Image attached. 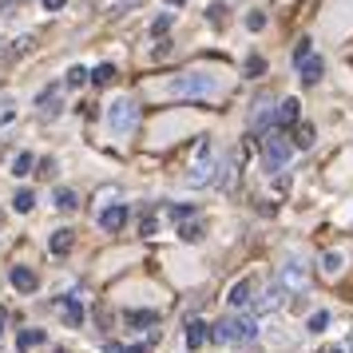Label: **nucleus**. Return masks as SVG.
<instances>
[{
	"label": "nucleus",
	"instance_id": "obj_1",
	"mask_svg": "<svg viewBox=\"0 0 353 353\" xmlns=\"http://www.w3.org/2000/svg\"><path fill=\"white\" fill-rule=\"evenodd\" d=\"M219 92V80L214 76H203V72H183L171 80V96H183V99H207Z\"/></svg>",
	"mask_w": 353,
	"mask_h": 353
},
{
	"label": "nucleus",
	"instance_id": "obj_2",
	"mask_svg": "<svg viewBox=\"0 0 353 353\" xmlns=\"http://www.w3.org/2000/svg\"><path fill=\"white\" fill-rule=\"evenodd\" d=\"M214 341H223V345H239V341H254L258 337V321L254 318H223L214 330H210Z\"/></svg>",
	"mask_w": 353,
	"mask_h": 353
},
{
	"label": "nucleus",
	"instance_id": "obj_3",
	"mask_svg": "<svg viewBox=\"0 0 353 353\" xmlns=\"http://www.w3.org/2000/svg\"><path fill=\"white\" fill-rule=\"evenodd\" d=\"M214 147H210V139H199V147H194V159L191 167H187V183L191 187H207V183H214Z\"/></svg>",
	"mask_w": 353,
	"mask_h": 353
},
{
	"label": "nucleus",
	"instance_id": "obj_4",
	"mask_svg": "<svg viewBox=\"0 0 353 353\" xmlns=\"http://www.w3.org/2000/svg\"><path fill=\"white\" fill-rule=\"evenodd\" d=\"M139 103H135V99H115L112 108H108V128L115 131V135H131V131L139 128Z\"/></svg>",
	"mask_w": 353,
	"mask_h": 353
},
{
	"label": "nucleus",
	"instance_id": "obj_5",
	"mask_svg": "<svg viewBox=\"0 0 353 353\" xmlns=\"http://www.w3.org/2000/svg\"><path fill=\"white\" fill-rule=\"evenodd\" d=\"M278 286L286 290V294H302V290L310 286V270H305L302 258H290L286 266L278 270Z\"/></svg>",
	"mask_w": 353,
	"mask_h": 353
},
{
	"label": "nucleus",
	"instance_id": "obj_6",
	"mask_svg": "<svg viewBox=\"0 0 353 353\" xmlns=\"http://www.w3.org/2000/svg\"><path fill=\"white\" fill-rule=\"evenodd\" d=\"M290 155H294V143H286L282 135H266V139H262V159H266V167H270V171L286 167Z\"/></svg>",
	"mask_w": 353,
	"mask_h": 353
},
{
	"label": "nucleus",
	"instance_id": "obj_7",
	"mask_svg": "<svg viewBox=\"0 0 353 353\" xmlns=\"http://www.w3.org/2000/svg\"><path fill=\"white\" fill-rule=\"evenodd\" d=\"M128 219H131V207H128V203H115V207H108L103 214H99V226H103L108 234H115V230H123V226H128Z\"/></svg>",
	"mask_w": 353,
	"mask_h": 353
},
{
	"label": "nucleus",
	"instance_id": "obj_8",
	"mask_svg": "<svg viewBox=\"0 0 353 353\" xmlns=\"http://www.w3.org/2000/svg\"><path fill=\"white\" fill-rule=\"evenodd\" d=\"M298 108H302L298 99H282V103L274 108V128H294V123H298Z\"/></svg>",
	"mask_w": 353,
	"mask_h": 353
},
{
	"label": "nucleus",
	"instance_id": "obj_9",
	"mask_svg": "<svg viewBox=\"0 0 353 353\" xmlns=\"http://www.w3.org/2000/svg\"><path fill=\"white\" fill-rule=\"evenodd\" d=\"M123 325H128V334L131 330H147V325H159V314L155 310H128L123 314Z\"/></svg>",
	"mask_w": 353,
	"mask_h": 353
},
{
	"label": "nucleus",
	"instance_id": "obj_10",
	"mask_svg": "<svg viewBox=\"0 0 353 353\" xmlns=\"http://www.w3.org/2000/svg\"><path fill=\"white\" fill-rule=\"evenodd\" d=\"M250 294H254V278H242V282H234V286H230L226 302L234 305V310H242V305H250Z\"/></svg>",
	"mask_w": 353,
	"mask_h": 353
},
{
	"label": "nucleus",
	"instance_id": "obj_11",
	"mask_svg": "<svg viewBox=\"0 0 353 353\" xmlns=\"http://www.w3.org/2000/svg\"><path fill=\"white\" fill-rule=\"evenodd\" d=\"M270 123H274V108H270V99L262 96V99L254 103V112H250V128H254V131H266Z\"/></svg>",
	"mask_w": 353,
	"mask_h": 353
},
{
	"label": "nucleus",
	"instance_id": "obj_12",
	"mask_svg": "<svg viewBox=\"0 0 353 353\" xmlns=\"http://www.w3.org/2000/svg\"><path fill=\"white\" fill-rule=\"evenodd\" d=\"M60 314H64L68 330H80V325H83V305H80V298H72V294H68L64 302H60Z\"/></svg>",
	"mask_w": 353,
	"mask_h": 353
},
{
	"label": "nucleus",
	"instance_id": "obj_13",
	"mask_svg": "<svg viewBox=\"0 0 353 353\" xmlns=\"http://www.w3.org/2000/svg\"><path fill=\"white\" fill-rule=\"evenodd\" d=\"M8 278H12V286H17L20 294H32V290L40 286L36 270H28V266H12V274H8Z\"/></svg>",
	"mask_w": 353,
	"mask_h": 353
},
{
	"label": "nucleus",
	"instance_id": "obj_14",
	"mask_svg": "<svg viewBox=\"0 0 353 353\" xmlns=\"http://www.w3.org/2000/svg\"><path fill=\"white\" fill-rule=\"evenodd\" d=\"M207 337H210V325H207V321H199V318L187 321V350H199Z\"/></svg>",
	"mask_w": 353,
	"mask_h": 353
},
{
	"label": "nucleus",
	"instance_id": "obj_15",
	"mask_svg": "<svg viewBox=\"0 0 353 353\" xmlns=\"http://www.w3.org/2000/svg\"><path fill=\"white\" fill-rule=\"evenodd\" d=\"M298 72H302V83H318L325 64H321V56H305L302 64H298Z\"/></svg>",
	"mask_w": 353,
	"mask_h": 353
},
{
	"label": "nucleus",
	"instance_id": "obj_16",
	"mask_svg": "<svg viewBox=\"0 0 353 353\" xmlns=\"http://www.w3.org/2000/svg\"><path fill=\"white\" fill-rule=\"evenodd\" d=\"M282 294H286V290H282L278 282H274V286L266 290L262 298H258V314H270V310H278V305H282Z\"/></svg>",
	"mask_w": 353,
	"mask_h": 353
},
{
	"label": "nucleus",
	"instance_id": "obj_17",
	"mask_svg": "<svg viewBox=\"0 0 353 353\" xmlns=\"http://www.w3.org/2000/svg\"><path fill=\"white\" fill-rule=\"evenodd\" d=\"M72 242H76V230H68V226H64V230H56V234H52L48 246H52V254H68V250H72Z\"/></svg>",
	"mask_w": 353,
	"mask_h": 353
},
{
	"label": "nucleus",
	"instance_id": "obj_18",
	"mask_svg": "<svg viewBox=\"0 0 353 353\" xmlns=\"http://www.w3.org/2000/svg\"><path fill=\"white\" fill-rule=\"evenodd\" d=\"M52 199H56V207H60V210H76V207H80V199H76V191H72V187H56V194H52Z\"/></svg>",
	"mask_w": 353,
	"mask_h": 353
},
{
	"label": "nucleus",
	"instance_id": "obj_19",
	"mask_svg": "<svg viewBox=\"0 0 353 353\" xmlns=\"http://www.w3.org/2000/svg\"><path fill=\"white\" fill-rule=\"evenodd\" d=\"M32 167H36L32 151H20L17 159H12V175H17V179H24V175H32Z\"/></svg>",
	"mask_w": 353,
	"mask_h": 353
},
{
	"label": "nucleus",
	"instance_id": "obj_20",
	"mask_svg": "<svg viewBox=\"0 0 353 353\" xmlns=\"http://www.w3.org/2000/svg\"><path fill=\"white\" fill-rule=\"evenodd\" d=\"M32 345H44V330H24V334H20V341H17L20 353H28Z\"/></svg>",
	"mask_w": 353,
	"mask_h": 353
},
{
	"label": "nucleus",
	"instance_id": "obj_21",
	"mask_svg": "<svg viewBox=\"0 0 353 353\" xmlns=\"http://www.w3.org/2000/svg\"><path fill=\"white\" fill-rule=\"evenodd\" d=\"M294 147H314V128H310V123H298V128H294Z\"/></svg>",
	"mask_w": 353,
	"mask_h": 353
},
{
	"label": "nucleus",
	"instance_id": "obj_22",
	"mask_svg": "<svg viewBox=\"0 0 353 353\" xmlns=\"http://www.w3.org/2000/svg\"><path fill=\"white\" fill-rule=\"evenodd\" d=\"M88 80H92V83H112L115 80V68L112 64H99L96 72H88Z\"/></svg>",
	"mask_w": 353,
	"mask_h": 353
},
{
	"label": "nucleus",
	"instance_id": "obj_23",
	"mask_svg": "<svg viewBox=\"0 0 353 353\" xmlns=\"http://www.w3.org/2000/svg\"><path fill=\"white\" fill-rule=\"evenodd\" d=\"M12 207H17L20 214H28V210L36 207V194H32V191H17V199H12Z\"/></svg>",
	"mask_w": 353,
	"mask_h": 353
},
{
	"label": "nucleus",
	"instance_id": "obj_24",
	"mask_svg": "<svg viewBox=\"0 0 353 353\" xmlns=\"http://www.w3.org/2000/svg\"><path fill=\"white\" fill-rule=\"evenodd\" d=\"M179 239H183V242H199V239H203V226H199V223H183V226H179Z\"/></svg>",
	"mask_w": 353,
	"mask_h": 353
},
{
	"label": "nucleus",
	"instance_id": "obj_25",
	"mask_svg": "<svg viewBox=\"0 0 353 353\" xmlns=\"http://www.w3.org/2000/svg\"><path fill=\"white\" fill-rule=\"evenodd\" d=\"M321 270L337 274V270H341V254H337V250H325V254H321Z\"/></svg>",
	"mask_w": 353,
	"mask_h": 353
},
{
	"label": "nucleus",
	"instance_id": "obj_26",
	"mask_svg": "<svg viewBox=\"0 0 353 353\" xmlns=\"http://www.w3.org/2000/svg\"><path fill=\"white\" fill-rule=\"evenodd\" d=\"M305 325H310V334H321V330L330 325V314H325V310H318V314H310V321H305Z\"/></svg>",
	"mask_w": 353,
	"mask_h": 353
},
{
	"label": "nucleus",
	"instance_id": "obj_27",
	"mask_svg": "<svg viewBox=\"0 0 353 353\" xmlns=\"http://www.w3.org/2000/svg\"><path fill=\"white\" fill-rule=\"evenodd\" d=\"M80 83H88V72L83 68H68V88H80Z\"/></svg>",
	"mask_w": 353,
	"mask_h": 353
},
{
	"label": "nucleus",
	"instance_id": "obj_28",
	"mask_svg": "<svg viewBox=\"0 0 353 353\" xmlns=\"http://www.w3.org/2000/svg\"><path fill=\"white\" fill-rule=\"evenodd\" d=\"M262 72H266V60L262 56H250L246 60V76H262Z\"/></svg>",
	"mask_w": 353,
	"mask_h": 353
},
{
	"label": "nucleus",
	"instance_id": "obj_29",
	"mask_svg": "<svg viewBox=\"0 0 353 353\" xmlns=\"http://www.w3.org/2000/svg\"><path fill=\"white\" fill-rule=\"evenodd\" d=\"M151 32H155V36L171 32V12H163V17H155V24H151Z\"/></svg>",
	"mask_w": 353,
	"mask_h": 353
},
{
	"label": "nucleus",
	"instance_id": "obj_30",
	"mask_svg": "<svg viewBox=\"0 0 353 353\" xmlns=\"http://www.w3.org/2000/svg\"><path fill=\"white\" fill-rule=\"evenodd\" d=\"M207 20H210V24H223V20H226V4H210Z\"/></svg>",
	"mask_w": 353,
	"mask_h": 353
},
{
	"label": "nucleus",
	"instance_id": "obj_31",
	"mask_svg": "<svg viewBox=\"0 0 353 353\" xmlns=\"http://www.w3.org/2000/svg\"><path fill=\"white\" fill-rule=\"evenodd\" d=\"M246 28H250V32H262V28H266V17H262V12H250V17H246Z\"/></svg>",
	"mask_w": 353,
	"mask_h": 353
},
{
	"label": "nucleus",
	"instance_id": "obj_32",
	"mask_svg": "<svg viewBox=\"0 0 353 353\" xmlns=\"http://www.w3.org/2000/svg\"><path fill=\"white\" fill-rule=\"evenodd\" d=\"M305 56H314V52H310V40H298V48H294V64H302Z\"/></svg>",
	"mask_w": 353,
	"mask_h": 353
},
{
	"label": "nucleus",
	"instance_id": "obj_33",
	"mask_svg": "<svg viewBox=\"0 0 353 353\" xmlns=\"http://www.w3.org/2000/svg\"><path fill=\"white\" fill-rule=\"evenodd\" d=\"M194 214V207H171V219H179V223H187Z\"/></svg>",
	"mask_w": 353,
	"mask_h": 353
},
{
	"label": "nucleus",
	"instance_id": "obj_34",
	"mask_svg": "<svg viewBox=\"0 0 353 353\" xmlns=\"http://www.w3.org/2000/svg\"><path fill=\"white\" fill-rule=\"evenodd\" d=\"M139 4H143V0H119V4H115V12H128V8H139Z\"/></svg>",
	"mask_w": 353,
	"mask_h": 353
},
{
	"label": "nucleus",
	"instance_id": "obj_35",
	"mask_svg": "<svg viewBox=\"0 0 353 353\" xmlns=\"http://www.w3.org/2000/svg\"><path fill=\"white\" fill-rule=\"evenodd\" d=\"M139 234H147V239H151V234H155V219H143V226H139Z\"/></svg>",
	"mask_w": 353,
	"mask_h": 353
},
{
	"label": "nucleus",
	"instance_id": "obj_36",
	"mask_svg": "<svg viewBox=\"0 0 353 353\" xmlns=\"http://www.w3.org/2000/svg\"><path fill=\"white\" fill-rule=\"evenodd\" d=\"M44 8H48V12H60V8H64V0H44Z\"/></svg>",
	"mask_w": 353,
	"mask_h": 353
},
{
	"label": "nucleus",
	"instance_id": "obj_37",
	"mask_svg": "<svg viewBox=\"0 0 353 353\" xmlns=\"http://www.w3.org/2000/svg\"><path fill=\"white\" fill-rule=\"evenodd\" d=\"M4 321H8V314H4V305H0V334H4Z\"/></svg>",
	"mask_w": 353,
	"mask_h": 353
},
{
	"label": "nucleus",
	"instance_id": "obj_38",
	"mask_svg": "<svg viewBox=\"0 0 353 353\" xmlns=\"http://www.w3.org/2000/svg\"><path fill=\"white\" fill-rule=\"evenodd\" d=\"M167 4H175V8H179V4H183V0H167Z\"/></svg>",
	"mask_w": 353,
	"mask_h": 353
},
{
	"label": "nucleus",
	"instance_id": "obj_39",
	"mask_svg": "<svg viewBox=\"0 0 353 353\" xmlns=\"http://www.w3.org/2000/svg\"><path fill=\"white\" fill-rule=\"evenodd\" d=\"M345 353H353V337H350V350H345Z\"/></svg>",
	"mask_w": 353,
	"mask_h": 353
},
{
	"label": "nucleus",
	"instance_id": "obj_40",
	"mask_svg": "<svg viewBox=\"0 0 353 353\" xmlns=\"http://www.w3.org/2000/svg\"><path fill=\"white\" fill-rule=\"evenodd\" d=\"M330 353H345V350H330Z\"/></svg>",
	"mask_w": 353,
	"mask_h": 353
},
{
	"label": "nucleus",
	"instance_id": "obj_41",
	"mask_svg": "<svg viewBox=\"0 0 353 353\" xmlns=\"http://www.w3.org/2000/svg\"><path fill=\"white\" fill-rule=\"evenodd\" d=\"M52 353H68V350H52Z\"/></svg>",
	"mask_w": 353,
	"mask_h": 353
}]
</instances>
